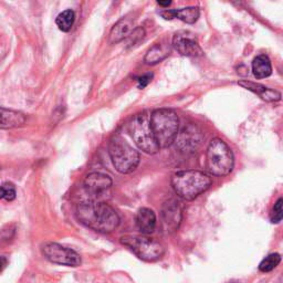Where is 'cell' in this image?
Returning a JSON list of instances; mask_svg holds the SVG:
<instances>
[{
    "label": "cell",
    "instance_id": "20",
    "mask_svg": "<svg viewBox=\"0 0 283 283\" xmlns=\"http://www.w3.org/2000/svg\"><path fill=\"white\" fill-rule=\"evenodd\" d=\"M75 21V12L71 9H66V10L59 13L56 19V24L62 32H69L72 29Z\"/></svg>",
    "mask_w": 283,
    "mask_h": 283
},
{
    "label": "cell",
    "instance_id": "9",
    "mask_svg": "<svg viewBox=\"0 0 283 283\" xmlns=\"http://www.w3.org/2000/svg\"><path fill=\"white\" fill-rule=\"evenodd\" d=\"M160 218L167 232L178 230L183 219V207L181 201L175 198H169L165 201L160 209Z\"/></svg>",
    "mask_w": 283,
    "mask_h": 283
},
{
    "label": "cell",
    "instance_id": "16",
    "mask_svg": "<svg viewBox=\"0 0 283 283\" xmlns=\"http://www.w3.org/2000/svg\"><path fill=\"white\" fill-rule=\"evenodd\" d=\"M200 10L198 7H186L178 10H165L160 12V16L166 20H172L174 18L182 20L186 24L192 25L198 20Z\"/></svg>",
    "mask_w": 283,
    "mask_h": 283
},
{
    "label": "cell",
    "instance_id": "21",
    "mask_svg": "<svg viewBox=\"0 0 283 283\" xmlns=\"http://www.w3.org/2000/svg\"><path fill=\"white\" fill-rule=\"evenodd\" d=\"M281 262V255L279 253H271L267 255L259 264V271L262 273L271 272L279 266Z\"/></svg>",
    "mask_w": 283,
    "mask_h": 283
},
{
    "label": "cell",
    "instance_id": "3",
    "mask_svg": "<svg viewBox=\"0 0 283 283\" xmlns=\"http://www.w3.org/2000/svg\"><path fill=\"white\" fill-rule=\"evenodd\" d=\"M151 125L159 148H167L176 141L179 119L176 112L170 109H158L152 112Z\"/></svg>",
    "mask_w": 283,
    "mask_h": 283
},
{
    "label": "cell",
    "instance_id": "27",
    "mask_svg": "<svg viewBox=\"0 0 283 283\" xmlns=\"http://www.w3.org/2000/svg\"><path fill=\"white\" fill-rule=\"evenodd\" d=\"M1 261H2V267H1V271L4 269V267H6V264H7V261H6V259H4V257H1Z\"/></svg>",
    "mask_w": 283,
    "mask_h": 283
},
{
    "label": "cell",
    "instance_id": "26",
    "mask_svg": "<svg viewBox=\"0 0 283 283\" xmlns=\"http://www.w3.org/2000/svg\"><path fill=\"white\" fill-rule=\"evenodd\" d=\"M158 4L159 6H161V7H168V6H170V4H172V1H158Z\"/></svg>",
    "mask_w": 283,
    "mask_h": 283
},
{
    "label": "cell",
    "instance_id": "6",
    "mask_svg": "<svg viewBox=\"0 0 283 283\" xmlns=\"http://www.w3.org/2000/svg\"><path fill=\"white\" fill-rule=\"evenodd\" d=\"M128 132L137 147L146 154L154 155L160 150L152 129L151 114L146 112L134 116L128 124Z\"/></svg>",
    "mask_w": 283,
    "mask_h": 283
},
{
    "label": "cell",
    "instance_id": "7",
    "mask_svg": "<svg viewBox=\"0 0 283 283\" xmlns=\"http://www.w3.org/2000/svg\"><path fill=\"white\" fill-rule=\"evenodd\" d=\"M120 241L129 250H132L136 257L146 262L157 261L165 253V249L161 244L145 236L126 235L121 237Z\"/></svg>",
    "mask_w": 283,
    "mask_h": 283
},
{
    "label": "cell",
    "instance_id": "1",
    "mask_svg": "<svg viewBox=\"0 0 283 283\" xmlns=\"http://www.w3.org/2000/svg\"><path fill=\"white\" fill-rule=\"evenodd\" d=\"M76 218L85 227L94 231L110 233L120 224V216L115 209L103 201H89L76 207Z\"/></svg>",
    "mask_w": 283,
    "mask_h": 283
},
{
    "label": "cell",
    "instance_id": "18",
    "mask_svg": "<svg viewBox=\"0 0 283 283\" xmlns=\"http://www.w3.org/2000/svg\"><path fill=\"white\" fill-rule=\"evenodd\" d=\"M170 49L167 44H161V43H156L153 46L150 50L147 51L144 58V62L148 65H154L159 63L163 60H165L166 58L169 56Z\"/></svg>",
    "mask_w": 283,
    "mask_h": 283
},
{
    "label": "cell",
    "instance_id": "23",
    "mask_svg": "<svg viewBox=\"0 0 283 283\" xmlns=\"http://www.w3.org/2000/svg\"><path fill=\"white\" fill-rule=\"evenodd\" d=\"M270 219L272 223H279L283 219V198H279L276 201Z\"/></svg>",
    "mask_w": 283,
    "mask_h": 283
},
{
    "label": "cell",
    "instance_id": "11",
    "mask_svg": "<svg viewBox=\"0 0 283 283\" xmlns=\"http://www.w3.org/2000/svg\"><path fill=\"white\" fill-rule=\"evenodd\" d=\"M203 141V134L195 125H188L178 133L176 138V146L182 152H195Z\"/></svg>",
    "mask_w": 283,
    "mask_h": 283
},
{
    "label": "cell",
    "instance_id": "8",
    "mask_svg": "<svg viewBox=\"0 0 283 283\" xmlns=\"http://www.w3.org/2000/svg\"><path fill=\"white\" fill-rule=\"evenodd\" d=\"M41 252L48 261L65 267H79L82 263L80 254L74 250L61 246L57 242H46L41 246Z\"/></svg>",
    "mask_w": 283,
    "mask_h": 283
},
{
    "label": "cell",
    "instance_id": "22",
    "mask_svg": "<svg viewBox=\"0 0 283 283\" xmlns=\"http://www.w3.org/2000/svg\"><path fill=\"white\" fill-rule=\"evenodd\" d=\"M16 187L11 183H3L1 186V198L6 201H12L16 198Z\"/></svg>",
    "mask_w": 283,
    "mask_h": 283
},
{
    "label": "cell",
    "instance_id": "10",
    "mask_svg": "<svg viewBox=\"0 0 283 283\" xmlns=\"http://www.w3.org/2000/svg\"><path fill=\"white\" fill-rule=\"evenodd\" d=\"M173 47L179 55L184 57H200L203 56V49L194 34L189 31H179L173 38Z\"/></svg>",
    "mask_w": 283,
    "mask_h": 283
},
{
    "label": "cell",
    "instance_id": "12",
    "mask_svg": "<svg viewBox=\"0 0 283 283\" xmlns=\"http://www.w3.org/2000/svg\"><path fill=\"white\" fill-rule=\"evenodd\" d=\"M112 178L109 175L93 172L88 174L84 178V189L91 196H101L112 186Z\"/></svg>",
    "mask_w": 283,
    "mask_h": 283
},
{
    "label": "cell",
    "instance_id": "15",
    "mask_svg": "<svg viewBox=\"0 0 283 283\" xmlns=\"http://www.w3.org/2000/svg\"><path fill=\"white\" fill-rule=\"evenodd\" d=\"M156 222V215L152 209L144 207L137 212L135 223L138 230L142 232V235H151L152 232H154Z\"/></svg>",
    "mask_w": 283,
    "mask_h": 283
},
{
    "label": "cell",
    "instance_id": "2",
    "mask_svg": "<svg viewBox=\"0 0 283 283\" xmlns=\"http://www.w3.org/2000/svg\"><path fill=\"white\" fill-rule=\"evenodd\" d=\"M212 177L199 170H182L173 175L172 187L184 200H194L212 186Z\"/></svg>",
    "mask_w": 283,
    "mask_h": 283
},
{
    "label": "cell",
    "instance_id": "25",
    "mask_svg": "<svg viewBox=\"0 0 283 283\" xmlns=\"http://www.w3.org/2000/svg\"><path fill=\"white\" fill-rule=\"evenodd\" d=\"M153 78V74L152 73H147L145 75L141 76V78H138V88L140 89H144L146 87V85L151 82Z\"/></svg>",
    "mask_w": 283,
    "mask_h": 283
},
{
    "label": "cell",
    "instance_id": "13",
    "mask_svg": "<svg viewBox=\"0 0 283 283\" xmlns=\"http://www.w3.org/2000/svg\"><path fill=\"white\" fill-rule=\"evenodd\" d=\"M134 21L135 19L131 17H124L120 19L111 29L109 35V42L111 44L119 43L123 41L124 39L128 38L135 28H134Z\"/></svg>",
    "mask_w": 283,
    "mask_h": 283
},
{
    "label": "cell",
    "instance_id": "19",
    "mask_svg": "<svg viewBox=\"0 0 283 283\" xmlns=\"http://www.w3.org/2000/svg\"><path fill=\"white\" fill-rule=\"evenodd\" d=\"M252 72L257 79H264L270 76L272 74L270 59L264 55L255 57L252 62Z\"/></svg>",
    "mask_w": 283,
    "mask_h": 283
},
{
    "label": "cell",
    "instance_id": "14",
    "mask_svg": "<svg viewBox=\"0 0 283 283\" xmlns=\"http://www.w3.org/2000/svg\"><path fill=\"white\" fill-rule=\"evenodd\" d=\"M238 84H239L240 87L249 90V91L251 92H253L254 94H257L260 98H262V100L266 102H278V101H280L282 97L281 93L279 91L264 87V85L260 84V83L251 82V81H248V80H242V81H239Z\"/></svg>",
    "mask_w": 283,
    "mask_h": 283
},
{
    "label": "cell",
    "instance_id": "5",
    "mask_svg": "<svg viewBox=\"0 0 283 283\" xmlns=\"http://www.w3.org/2000/svg\"><path fill=\"white\" fill-rule=\"evenodd\" d=\"M109 154L112 164L121 174L134 172L140 164V153L120 135H115L110 140Z\"/></svg>",
    "mask_w": 283,
    "mask_h": 283
},
{
    "label": "cell",
    "instance_id": "17",
    "mask_svg": "<svg viewBox=\"0 0 283 283\" xmlns=\"http://www.w3.org/2000/svg\"><path fill=\"white\" fill-rule=\"evenodd\" d=\"M0 127L1 129H10L22 126L26 122V116L24 113L13 110H8L1 107L0 110Z\"/></svg>",
    "mask_w": 283,
    "mask_h": 283
},
{
    "label": "cell",
    "instance_id": "24",
    "mask_svg": "<svg viewBox=\"0 0 283 283\" xmlns=\"http://www.w3.org/2000/svg\"><path fill=\"white\" fill-rule=\"evenodd\" d=\"M145 37V30H144L142 27H138V28H135V30L133 31L131 33V35L127 38L128 42L127 44L129 47H134L136 46V44L141 41V40L144 39Z\"/></svg>",
    "mask_w": 283,
    "mask_h": 283
},
{
    "label": "cell",
    "instance_id": "4",
    "mask_svg": "<svg viewBox=\"0 0 283 283\" xmlns=\"http://www.w3.org/2000/svg\"><path fill=\"white\" fill-rule=\"evenodd\" d=\"M235 166L231 148L221 138L216 137L210 141L206 152V168L217 177H224L230 174Z\"/></svg>",
    "mask_w": 283,
    "mask_h": 283
}]
</instances>
